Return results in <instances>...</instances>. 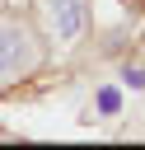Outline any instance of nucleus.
I'll return each instance as SVG.
<instances>
[{"instance_id":"nucleus-2","label":"nucleus","mask_w":145,"mask_h":150,"mask_svg":"<svg viewBox=\"0 0 145 150\" xmlns=\"http://www.w3.org/2000/svg\"><path fill=\"white\" fill-rule=\"evenodd\" d=\"M37 14H42V23L56 42H75L80 28H84L89 0H37Z\"/></svg>"},{"instance_id":"nucleus-1","label":"nucleus","mask_w":145,"mask_h":150,"mask_svg":"<svg viewBox=\"0 0 145 150\" xmlns=\"http://www.w3.org/2000/svg\"><path fill=\"white\" fill-rule=\"evenodd\" d=\"M42 66V47L23 19H0V84H14Z\"/></svg>"},{"instance_id":"nucleus-3","label":"nucleus","mask_w":145,"mask_h":150,"mask_svg":"<svg viewBox=\"0 0 145 150\" xmlns=\"http://www.w3.org/2000/svg\"><path fill=\"white\" fill-rule=\"evenodd\" d=\"M117 89H98V112H117Z\"/></svg>"},{"instance_id":"nucleus-4","label":"nucleus","mask_w":145,"mask_h":150,"mask_svg":"<svg viewBox=\"0 0 145 150\" xmlns=\"http://www.w3.org/2000/svg\"><path fill=\"white\" fill-rule=\"evenodd\" d=\"M126 84H136V89H145V70H126Z\"/></svg>"}]
</instances>
